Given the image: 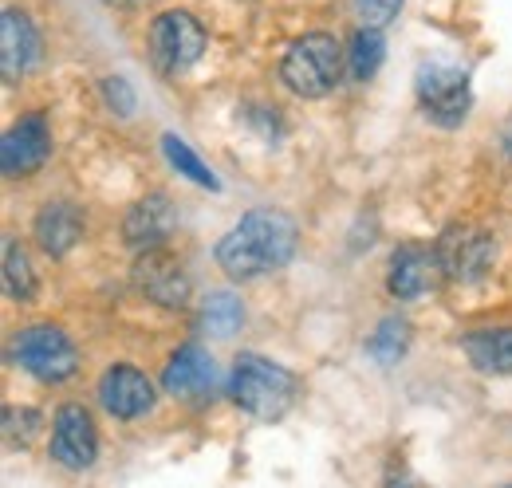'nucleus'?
<instances>
[{
  "instance_id": "1",
  "label": "nucleus",
  "mask_w": 512,
  "mask_h": 488,
  "mask_svg": "<svg viewBox=\"0 0 512 488\" xmlns=\"http://www.w3.org/2000/svg\"><path fill=\"white\" fill-rule=\"evenodd\" d=\"M300 229L288 213L280 209H253L241 217V225H233L221 244H217V264L233 276V280H256L268 276L276 268H284L296 252Z\"/></svg>"
},
{
  "instance_id": "2",
  "label": "nucleus",
  "mask_w": 512,
  "mask_h": 488,
  "mask_svg": "<svg viewBox=\"0 0 512 488\" xmlns=\"http://www.w3.org/2000/svg\"><path fill=\"white\" fill-rule=\"evenodd\" d=\"M229 394L245 414H253L260 422H276L292 410V402L300 394V378L272 359L241 355L233 366V378H229Z\"/></svg>"
},
{
  "instance_id": "3",
  "label": "nucleus",
  "mask_w": 512,
  "mask_h": 488,
  "mask_svg": "<svg viewBox=\"0 0 512 488\" xmlns=\"http://www.w3.org/2000/svg\"><path fill=\"white\" fill-rule=\"evenodd\" d=\"M343 48H339V40L335 36H327V32H308V36H300L288 52H284V60H280V79H284V87L292 91V95H300V99H320L327 95L335 83H339V75H343Z\"/></svg>"
},
{
  "instance_id": "4",
  "label": "nucleus",
  "mask_w": 512,
  "mask_h": 488,
  "mask_svg": "<svg viewBox=\"0 0 512 488\" xmlns=\"http://www.w3.org/2000/svg\"><path fill=\"white\" fill-rule=\"evenodd\" d=\"M12 355H16V363L24 366L36 382H48V386L67 382V378L75 374V366H79V351H75V343L67 339L60 327H52V323L24 327V331L16 335Z\"/></svg>"
},
{
  "instance_id": "5",
  "label": "nucleus",
  "mask_w": 512,
  "mask_h": 488,
  "mask_svg": "<svg viewBox=\"0 0 512 488\" xmlns=\"http://www.w3.org/2000/svg\"><path fill=\"white\" fill-rule=\"evenodd\" d=\"M418 103L426 119L438 126H461L469 115V75L453 63H422L418 67Z\"/></svg>"
},
{
  "instance_id": "6",
  "label": "nucleus",
  "mask_w": 512,
  "mask_h": 488,
  "mask_svg": "<svg viewBox=\"0 0 512 488\" xmlns=\"http://www.w3.org/2000/svg\"><path fill=\"white\" fill-rule=\"evenodd\" d=\"M150 52L162 71H186L205 52V28L190 12H162L150 28Z\"/></svg>"
},
{
  "instance_id": "7",
  "label": "nucleus",
  "mask_w": 512,
  "mask_h": 488,
  "mask_svg": "<svg viewBox=\"0 0 512 488\" xmlns=\"http://www.w3.org/2000/svg\"><path fill=\"white\" fill-rule=\"evenodd\" d=\"M134 284H138V292H142L146 300H154L158 307H170V311H174V307L190 304V276H186V268H182L170 252H162V248L138 256V264H134Z\"/></svg>"
},
{
  "instance_id": "8",
  "label": "nucleus",
  "mask_w": 512,
  "mask_h": 488,
  "mask_svg": "<svg viewBox=\"0 0 512 488\" xmlns=\"http://www.w3.org/2000/svg\"><path fill=\"white\" fill-rule=\"evenodd\" d=\"M52 154V134H48V122L44 115H28L20 119L0 142V170L8 178H28L36 174Z\"/></svg>"
},
{
  "instance_id": "9",
  "label": "nucleus",
  "mask_w": 512,
  "mask_h": 488,
  "mask_svg": "<svg viewBox=\"0 0 512 488\" xmlns=\"http://www.w3.org/2000/svg\"><path fill=\"white\" fill-rule=\"evenodd\" d=\"M446 268H442V256L438 248H426V244H402L390 260V292L398 300H418L426 292H434L442 284Z\"/></svg>"
},
{
  "instance_id": "10",
  "label": "nucleus",
  "mask_w": 512,
  "mask_h": 488,
  "mask_svg": "<svg viewBox=\"0 0 512 488\" xmlns=\"http://www.w3.org/2000/svg\"><path fill=\"white\" fill-rule=\"evenodd\" d=\"M99 398H103V406H107L115 418L134 422V418H142V414L154 410V382H150L138 366L119 363L99 378Z\"/></svg>"
},
{
  "instance_id": "11",
  "label": "nucleus",
  "mask_w": 512,
  "mask_h": 488,
  "mask_svg": "<svg viewBox=\"0 0 512 488\" xmlns=\"http://www.w3.org/2000/svg\"><path fill=\"white\" fill-rule=\"evenodd\" d=\"M52 457L67 469H91L99 457V433L83 406H64L52 426Z\"/></svg>"
},
{
  "instance_id": "12",
  "label": "nucleus",
  "mask_w": 512,
  "mask_h": 488,
  "mask_svg": "<svg viewBox=\"0 0 512 488\" xmlns=\"http://www.w3.org/2000/svg\"><path fill=\"white\" fill-rule=\"evenodd\" d=\"M174 225H178L174 201H170L166 193H150V197H142L127 213L123 237H127V244L138 248V252H154V248H162V244L170 241Z\"/></svg>"
},
{
  "instance_id": "13",
  "label": "nucleus",
  "mask_w": 512,
  "mask_h": 488,
  "mask_svg": "<svg viewBox=\"0 0 512 488\" xmlns=\"http://www.w3.org/2000/svg\"><path fill=\"white\" fill-rule=\"evenodd\" d=\"M493 237L469 229V225H453L446 237L438 241V256H442V268L453 280H477L489 264H493Z\"/></svg>"
},
{
  "instance_id": "14",
  "label": "nucleus",
  "mask_w": 512,
  "mask_h": 488,
  "mask_svg": "<svg viewBox=\"0 0 512 488\" xmlns=\"http://www.w3.org/2000/svg\"><path fill=\"white\" fill-rule=\"evenodd\" d=\"M40 60V36L32 28V20L16 8H8L0 16V71L4 83H20V75Z\"/></svg>"
},
{
  "instance_id": "15",
  "label": "nucleus",
  "mask_w": 512,
  "mask_h": 488,
  "mask_svg": "<svg viewBox=\"0 0 512 488\" xmlns=\"http://www.w3.org/2000/svg\"><path fill=\"white\" fill-rule=\"evenodd\" d=\"M213 382H217V363L197 343H186L166 363V374H162V386H166L170 398H201V394L213 390Z\"/></svg>"
},
{
  "instance_id": "16",
  "label": "nucleus",
  "mask_w": 512,
  "mask_h": 488,
  "mask_svg": "<svg viewBox=\"0 0 512 488\" xmlns=\"http://www.w3.org/2000/svg\"><path fill=\"white\" fill-rule=\"evenodd\" d=\"M36 241L48 256H67L75 244L83 241V217L67 201H48L36 217Z\"/></svg>"
},
{
  "instance_id": "17",
  "label": "nucleus",
  "mask_w": 512,
  "mask_h": 488,
  "mask_svg": "<svg viewBox=\"0 0 512 488\" xmlns=\"http://www.w3.org/2000/svg\"><path fill=\"white\" fill-rule=\"evenodd\" d=\"M469 363L485 374H512V327H481L465 335Z\"/></svg>"
},
{
  "instance_id": "18",
  "label": "nucleus",
  "mask_w": 512,
  "mask_h": 488,
  "mask_svg": "<svg viewBox=\"0 0 512 488\" xmlns=\"http://www.w3.org/2000/svg\"><path fill=\"white\" fill-rule=\"evenodd\" d=\"M245 323V307L233 292H209L201 304V327L217 339H229L237 327Z\"/></svg>"
},
{
  "instance_id": "19",
  "label": "nucleus",
  "mask_w": 512,
  "mask_h": 488,
  "mask_svg": "<svg viewBox=\"0 0 512 488\" xmlns=\"http://www.w3.org/2000/svg\"><path fill=\"white\" fill-rule=\"evenodd\" d=\"M162 154H166V162H170L182 178H190L193 185H201V189H221L217 174L193 154V146L190 142H182L178 134H166V138H162Z\"/></svg>"
},
{
  "instance_id": "20",
  "label": "nucleus",
  "mask_w": 512,
  "mask_h": 488,
  "mask_svg": "<svg viewBox=\"0 0 512 488\" xmlns=\"http://www.w3.org/2000/svg\"><path fill=\"white\" fill-rule=\"evenodd\" d=\"M4 292L12 300H32L36 296V276H32L28 252L12 241V237L4 241Z\"/></svg>"
},
{
  "instance_id": "21",
  "label": "nucleus",
  "mask_w": 512,
  "mask_h": 488,
  "mask_svg": "<svg viewBox=\"0 0 512 488\" xmlns=\"http://www.w3.org/2000/svg\"><path fill=\"white\" fill-rule=\"evenodd\" d=\"M406 347H410V323L406 319H398V315H390L379 323V331L371 335V343H367V351L379 359L383 366L398 363L402 355H406Z\"/></svg>"
},
{
  "instance_id": "22",
  "label": "nucleus",
  "mask_w": 512,
  "mask_h": 488,
  "mask_svg": "<svg viewBox=\"0 0 512 488\" xmlns=\"http://www.w3.org/2000/svg\"><path fill=\"white\" fill-rule=\"evenodd\" d=\"M383 36L375 32V28H359L355 36H351V52H347V60H351V75L355 79H371L375 71H379V63H383Z\"/></svg>"
},
{
  "instance_id": "23",
  "label": "nucleus",
  "mask_w": 512,
  "mask_h": 488,
  "mask_svg": "<svg viewBox=\"0 0 512 488\" xmlns=\"http://www.w3.org/2000/svg\"><path fill=\"white\" fill-rule=\"evenodd\" d=\"M355 12L363 20V28H386L398 12H402V0H355Z\"/></svg>"
},
{
  "instance_id": "24",
  "label": "nucleus",
  "mask_w": 512,
  "mask_h": 488,
  "mask_svg": "<svg viewBox=\"0 0 512 488\" xmlns=\"http://www.w3.org/2000/svg\"><path fill=\"white\" fill-rule=\"evenodd\" d=\"M103 95H107V103L115 107V115H134V91H130L127 79H119V75H111V79H103Z\"/></svg>"
},
{
  "instance_id": "25",
  "label": "nucleus",
  "mask_w": 512,
  "mask_h": 488,
  "mask_svg": "<svg viewBox=\"0 0 512 488\" xmlns=\"http://www.w3.org/2000/svg\"><path fill=\"white\" fill-rule=\"evenodd\" d=\"M107 4H146V0H107Z\"/></svg>"
},
{
  "instance_id": "26",
  "label": "nucleus",
  "mask_w": 512,
  "mask_h": 488,
  "mask_svg": "<svg viewBox=\"0 0 512 488\" xmlns=\"http://www.w3.org/2000/svg\"><path fill=\"white\" fill-rule=\"evenodd\" d=\"M509 154H512V134H509Z\"/></svg>"
}]
</instances>
